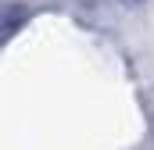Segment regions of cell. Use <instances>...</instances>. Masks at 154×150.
Here are the masks:
<instances>
[]
</instances>
